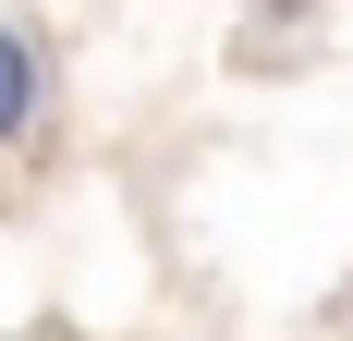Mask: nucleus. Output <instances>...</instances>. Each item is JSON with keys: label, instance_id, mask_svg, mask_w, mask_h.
<instances>
[{"label": "nucleus", "instance_id": "f257e3e1", "mask_svg": "<svg viewBox=\"0 0 353 341\" xmlns=\"http://www.w3.org/2000/svg\"><path fill=\"white\" fill-rule=\"evenodd\" d=\"M37 122H49V49L25 12H0V146H25Z\"/></svg>", "mask_w": 353, "mask_h": 341}]
</instances>
